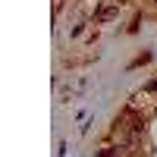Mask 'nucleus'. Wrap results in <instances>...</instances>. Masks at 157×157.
I'll list each match as a JSON object with an SVG mask.
<instances>
[{
  "label": "nucleus",
  "instance_id": "nucleus-1",
  "mask_svg": "<svg viewBox=\"0 0 157 157\" xmlns=\"http://www.w3.org/2000/svg\"><path fill=\"white\" fill-rule=\"evenodd\" d=\"M113 13H116L113 6H101V10H98V19H101V22H107V19H113Z\"/></svg>",
  "mask_w": 157,
  "mask_h": 157
},
{
  "label": "nucleus",
  "instance_id": "nucleus-2",
  "mask_svg": "<svg viewBox=\"0 0 157 157\" xmlns=\"http://www.w3.org/2000/svg\"><path fill=\"white\" fill-rule=\"evenodd\" d=\"M101 157H113V154H110V151H104V154H101Z\"/></svg>",
  "mask_w": 157,
  "mask_h": 157
}]
</instances>
